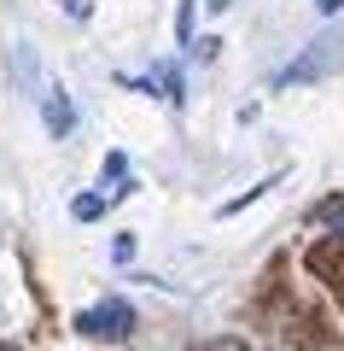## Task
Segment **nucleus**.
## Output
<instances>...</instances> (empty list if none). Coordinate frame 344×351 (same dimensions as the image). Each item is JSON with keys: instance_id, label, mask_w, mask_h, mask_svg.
<instances>
[{"instance_id": "20e7f679", "label": "nucleus", "mask_w": 344, "mask_h": 351, "mask_svg": "<svg viewBox=\"0 0 344 351\" xmlns=\"http://www.w3.org/2000/svg\"><path fill=\"white\" fill-rule=\"evenodd\" d=\"M70 211H76V217H82V223H94V217H99V211H105V199H99V193H82V199H76V205H70Z\"/></svg>"}, {"instance_id": "f257e3e1", "label": "nucleus", "mask_w": 344, "mask_h": 351, "mask_svg": "<svg viewBox=\"0 0 344 351\" xmlns=\"http://www.w3.org/2000/svg\"><path fill=\"white\" fill-rule=\"evenodd\" d=\"M76 334H88V339H129L135 334V311H129L123 299H105V304H94V311L76 316Z\"/></svg>"}, {"instance_id": "f03ea898", "label": "nucleus", "mask_w": 344, "mask_h": 351, "mask_svg": "<svg viewBox=\"0 0 344 351\" xmlns=\"http://www.w3.org/2000/svg\"><path fill=\"white\" fill-rule=\"evenodd\" d=\"M41 117H47V129L53 135H70L76 129V112H70V94H64V88H47V94H41Z\"/></svg>"}, {"instance_id": "39448f33", "label": "nucleus", "mask_w": 344, "mask_h": 351, "mask_svg": "<svg viewBox=\"0 0 344 351\" xmlns=\"http://www.w3.org/2000/svg\"><path fill=\"white\" fill-rule=\"evenodd\" d=\"M204 351H251V346H239V339H216V346H204Z\"/></svg>"}, {"instance_id": "0eeeda50", "label": "nucleus", "mask_w": 344, "mask_h": 351, "mask_svg": "<svg viewBox=\"0 0 344 351\" xmlns=\"http://www.w3.org/2000/svg\"><path fill=\"white\" fill-rule=\"evenodd\" d=\"M0 351H12V346H0Z\"/></svg>"}, {"instance_id": "423d86ee", "label": "nucleus", "mask_w": 344, "mask_h": 351, "mask_svg": "<svg viewBox=\"0 0 344 351\" xmlns=\"http://www.w3.org/2000/svg\"><path fill=\"white\" fill-rule=\"evenodd\" d=\"M315 6H321V12H339V6H344V0H315Z\"/></svg>"}, {"instance_id": "7ed1b4c3", "label": "nucleus", "mask_w": 344, "mask_h": 351, "mask_svg": "<svg viewBox=\"0 0 344 351\" xmlns=\"http://www.w3.org/2000/svg\"><path fill=\"white\" fill-rule=\"evenodd\" d=\"M315 223H321V228H339V234H344V199H327V205L315 211Z\"/></svg>"}]
</instances>
